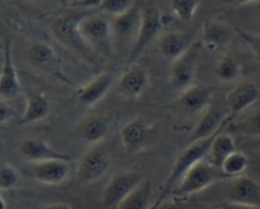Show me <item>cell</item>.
Returning a JSON list of instances; mask_svg holds the SVG:
<instances>
[{"instance_id": "6da1fadb", "label": "cell", "mask_w": 260, "mask_h": 209, "mask_svg": "<svg viewBox=\"0 0 260 209\" xmlns=\"http://www.w3.org/2000/svg\"><path fill=\"white\" fill-rule=\"evenodd\" d=\"M84 14L86 13L61 14L52 21L50 29H51L54 39L59 44L76 52L77 55L84 59L87 63L96 65L97 52L89 46L88 42L84 40L81 31H79V22Z\"/></svg>"}, {"instance_id": "7a4b0ae2", "label": "cell", "mask_w": 260, "mask_h": 209, "mask_svg": "<svg viewBox=\"0 0 260 209\" xmlns=\"http://www.w3.org/2000/svg\"><path fill=\"white\" fill-rule=\"evenodd\" d=\"M227 126V125H226ZM219 129L218 131H216L214 134H212L211 136H207V138L203 139H198V141L194 142H189V144L186 146V148L181 152V153L177 156L176 161L174 163V167H172L171 172H170L169 178H167L166 183H165L164 189H162V193L159 195V198L157 199V203L154 204V208L161 204V201L166 198L167 195L172 193L176 185L179 184V181L181 180L182 176L185 175L187 170L190 167L195 165V163L201 162V161L206 160L207 156L209 153V149H211L212 143H213L214 138L218 133H221L222 130H224V128Z\"/></svg>"}, {"instance_id": "3957f363", "label": "cell", "mask_w": 260, "mask_h": 209, "mask_svg": "<svg viewBox=\"0 0 260 209\" xmlns=\"http://www.w3.org/2000/svg\"><path fill=\"white\" fill-rule=\"evenodd\" d=\"M226 178L227 176L222 172L221 168L216 167L209 161L203 160L195 163L185 172L171 194L176 196L192 195Z\"/></svg>"}, {"instance_id": "277c9868", "label": "cell", "mask_w": 260, "mask_h": 209, "mask_svg": "<svg viewBox=\"0 0 260 209\" xmlns=\"http://www.w3.org/2000/svg\"><path fill=\"white\" fill-rule=\"evenodd\" d=\"M79 31L89 46L102 55H111L112 52V27L111 21L104 16L84 14L79 22Z\"/></svg>"}, {"instance_id": "5b68a950", "label": "cell", "mask_w": 260, "mask_h": 209, "mask_svg": "<svg viewBox=\"0 0 260 209\" xmlns=\"http://www.w3.org/2000/svg\"><path fill=\"white\" fill-rule=\"evenodd\" d=\"M110 153L101 143L93 144L79 158L77 176L82 183L91 184L106 175L110 167Z\"/></svg>"}, {"instance_id": "8992f818", "label": "cell", "mask_w": 260, "mask_h": 209, "mask_svg": "<svg viewBox=\"0 0 260 209\" xmlns=\"http://www.w3.org/2000/svg\"><path fill=\"white\" fill-rule=\"evenodd\" d=\"M202 46H203L202 42H194L184 54L172 60L169 82L175 89L182 91L192 84Z\"/></svg>"}, {"instance_id": "52a82bcc", "label": "cell", "mask_w": 260, "mask_h": 209, "mask_svg": "<svg viewBox=\"0 0 260 209\" xmlns=\"http://www.w3.org/2000/svg\"><path fill=\"white\" fill-rule=\"evenodd\" d=\"M162 16L159 13L158 8L156 6H144L143 12H142V22L141 27H139L138 36H137L136 41H134V46L130 51L129 56V64L134 63L143 54L144 50L147 49L149 44L159 36L162 31Z\"/></svg>"}, {"instance_id": "ba28073f", "label": "cell", "mask_w": 260, "mask_h": 209, "mask_svg": "<svg viewBox=\"0 0 260 209\" xmlns=\"http://www.w3.org/2000/svg\"><path fill=\"white\" fill-rule=\"evenodd\" d=\"M142 181V173L138 171H124L115 173L102 191V205L105 208H119L130 191Z\"/></svg>"}, {"instance_id": "9c48e42d", "label": "cell", "mask_w": 260, "mask_h": 209, "mask_svg": "<svg viewBox=\"0 0 260 209\" xmlns=\"http://www.w3.org/2000/svg\"><path fill=\"white\" fill-rule=\"evenodd\" d=\"M26 59L29 65L36 71L55 77L62 82H68L61 71V59L56 54L52 46L46 42H35L28 47Z\"/></svg>"}, {"instance_id": "30bf717a", "label": "cell", "mask_w": 260, "mask_h": 209, "mask_svg": "<svg viewBox=\"0 0 260 209\" xmlns=\"http://www.w3.org/2000/svg\"><path fill=\"white\" fill-rule=\"evenodd\" d=\"M230 205L260 208V185L249 176H237L229 191Z\"/></svg>"}, {"instance_id": "8fae6325", "label": "cell", "mask_w": 260, "mask_h": 209, "mask_svg": "<svg viewBox=\"0 0 260 209\" xmlns=\"http://www.w3.org/2000/svg\"><path fill=\"white\" fill-rule=\"evenodd\" d=\"M21 83L18 73L12 59L11 40H4L2 46V71H0V94L3 99H12L18 96Z\"/></svg>"}, {"instance_id": "7c38bea8", "label": "cell", "mask_w": 260, "mask_h": 209, "mask_svg": "<svg viewBox=\"0 0 260 209\" xmlns=\"http://www.w3.org/2000/svg\"><path fill=\"white\" fill-rule=\"evenodd\" d=\"M234 120V116L229 113H222L221 109L216 104L211 103L206 110L203 111V116L199 123L195 126L194 131L190 135L189 142L198 141V139L207 138L218 131L223 126L229 125Z\"/></svg>"}, {"instance_id": "4fadbf2b", "label": "cell", "mask_w": 260, "mask_h": 209, "mask_svg": "<svg viewBox=\"0 0 260 209\" xmlns=\"http://www.w3.org/2000/svg\"><path fill=\"white\" fill-rule=\"evenodd\" d=\"M260 97V89L255 83L244 81L227 93L226 106L230 115L237 116L255 103Z\"/></svg>"}, {"instance_id": "5bb4252c", "label": "cell", "mask_w": 260, "mask_h": 209, "mask_svg": "<svg viewBox=\"0 0 260 209\" xmlns=\"http://www.w3.org/2000/svg\"><path fill=\"white\" fill-rule=\"evenodd\" d=\"M32 173L40 183L46 185H60L69 176V161L46 160L35 162Z\"/></svg>"}, {"instance_id": "9a60e30c", "label": "cell", "mask_w": 260, "mask_h": 209, "mask_svg": "<svg viewBox=\"0 0 260 209\" xmlns=\"http://www.w3.org/2000/svg\"><path fill=\"white\" fill-rule=\"evenodd\" d=\"M148 74L146 69L136 63H130L120 77L119 89L122 94L132 98H138L148 87Z\"/></svg>"}, {"instance_id": "2e32d148", "label": "cell", "mask_w": 260, "mask_h": 209, "mask_svg": "<svg viewBox=\"0 0 260 209\" xmlns=\"http://www.w3.org/2000/svg\"><path fill=\"white\" fill-rule=\"evenodd\" d=\"M142 12H143V7L137 3L129 11L117 14V16H112L111 27L114 36H117L121 40H127L132 37L137 39L142 22Z\"/></svg>"}, {"instance_id": "e0dca14e", "label": "cell", "mask_w": 260, "mask_h": 209, "mask_svg": "<svg viewBox=\"0 0 260 209\" xmlns=\"http://www.w3.org/2000/svg\"><path fill=\"white\" fill-rule=\"evenodd\" d=\"M21 153L26 160L31 162H40L46 160L71 161V157L62 152L56 151L46 141L41 138H29L22 142Z\"/></svg>"}, {"instance_id": "ac0fdd59", "label": "cell", "mask_w": 260, "mask_h": 209, "mask_svg": "<svg viewBox=\"0 0 260 209\" xmlns=\"http://www.w3.org/2000/svg\"><path fill=\"white\" fill-rule=\"evenodd\" d=\"M112 83H114V76L112 74H99L79 89L78 93H77V99L84 108H91V106L96 104L97 102L101 101L106 96Z\"/></svg>"}, {"instance_id": "d6986e66", "label": "cell", "mask_w": 260, "mask_h": 209, "mask_svg": "<svg viewBox=\"0 0 260 209\" xmlns=\"http://www.w3.org/2000/svg\"><path fill=\"white\" fill-rule=\"evenodd\" d=\"M212 103V89L203 86L186 87L180 91L179 104L189 114L203 113Z\"/></svg>"}, {"instance_id": "ffe728a7", "label": "cell", "mask_w": 260, "mask_h": 209, "mask_svg": "<svg viewBox=\"0 0 260 209\" xmlns=\"http://www.w3.org/2000/svg\"><path fill=\"white\" fill-rule=\"evenodd\" d=\"M147 138H148V128L139 119H134L126 123L120 130V139L127 153L134 154L143 149Z\"/></svg>"}, {"instance_id": "44dd1931", "label": "cell", "mask_w": 260, "mask_h": 209, "mask_svg": "<svg viewBox=\"0 0 260 209\" xmlns=\"http://www.w3.org/2000/svg\"><path fill=\"white\" fill-rule=\"evenodd\" d=\"M232 37V31L227 24L218 21H208L202 29V44L206 49L216 51L226 46Z\"/></svg>"}, {"instance_id": "7402d4cb", "label": "cell", "mask_w": 260, "mask_h": 209, "mask_svg": "<svg viewBox=\"0 0 260 209\" xmlns=\"http://www.w3.org/2000/svg\"><path fill=\"white\" fill-rule=\"evenodd\" d=\"M189 37L182 32H167L159 36L158 50L162 55L170 60H175L190 47Z\"/></svg>"}, {"instance_id": "603a6c76", "label": "cell", "mask_w": 260, "mask_h": 209, "mask_svg": "<svg viewBox=\"0 0 260 209\" xmlns=\"http://www.w3.org/2000/svg\"><path fill=\"white\" fill-rule=\"evenodd\" d=\"M107 121L100 115L87 116L78 125V133L83 141L89 144L101 143L107 134Z\"/></svg>"}, {"instance_id": "cb8c5ba5", "label": "cell", "mask_w": 260, "mask_h": 209, "mask_svg": "<svg viewBox=\"0 0 260 209\" xmlns=\"http://www.w3.org/2000/svg\"><path fill=\"white\" fill-rule=\"evenodd\" d=\"M50 114V102L41 93H35L27 99L26 109L21 118V125H31L46 119Z\"/></svg>"}, {"instance_id": "d4e9b609", "label": "cell", "mask_w": 260, "mask_h": 209, "mask_svg": "<svg viewBox=\"0 0 260 209\" xmlns=\"http://www.w3.org/2000/svg\"><path fill=\"white\" fill-rule=\"evenodd\" d=\"M237 151L236 143H235L234 138H232L230 134L223 133V130L221 133H218L214 138L213 143H212L211 149H209L208 161L211 163H213L216 167L221 168L222 162L226 160L227 157L232 153V152Z\"/></svg>"}, {"instance_id": "484cf974", "label": "cell", "mask_w": 260, "mask_h": 209, "mask_svg": "<svg viewBox=\"0 0 260 209\" xmlns=\"http://www.w3.org/2000/svg\"><path fill=\"white\" fill-rule=\"evenodd\" d=\"M152 184L149 180H143L130 191L129 195L122 200L119 209H147L151 206Z\"/></svg>"}, {"instance_id": "4316f807", "label": "cell", "mask_w": 260, "mask_h": 209, "mask_svg": "<svg viewBox=\"0 0 260 209\" xmlns=\"http://www.w3.org/2000/svg\"><path fill=\"white\" fill-rule=\"evenodd\" d=\"M249 165L250 161L246 154L241 153L239 151H235L222 162L221 170L227 178H232V176L242 175L245 170L249 167Z\"/></svg>"}, {"instance_id": "83f0119b", "label": "cell", "mask_w": 260, "mask_h": 209, "mask_svg": "<svg viewBox=\"0 0 260 209\" xmlns=\"http://www.w3.org/2000/svg\"><path fill=\"white\" fill-rule=\"evenodd\" d=\"M214 74L222 82H234L241 74V68L232 56L224 55L221 59H218V61L216 63Z\"/></svg>"}, {"instance_id": "f1b7e54d", "label": "cell", "mask_w": 260, "mask_h": 209, "mask_svg": "<svg viewBox=\"0 0 260 209\" xmlns=\"http://www.w3.org/2000/svg\"><path fill=\"white\" fill-rule=\"evenodd\" d=\"M202 0H170L172 13L182 22H190L201 6Z\"/></svg>"}, {"instance_id": "f546056e", "label": "cell", "mask_w": 260, "mask_h": 209, "mask_svg": "<svg viewBox=\"0 0 260 209\" xmlns=\"http://www.w3.org/2000/svg\"><path fill=\"white\" fill-rule=\"evenodd\" d=\"M19 183V173L11 163L3 162L0 167V189L2 190H12L17 188Z\"/></svg>"}, {"instance_id": "4dcf8cb0", "label": "cell", "mask_w": 260, "mask_h": 209, "mask_svg": "<svg viewBox=\"0 0 260 209\" xmlns=\"http://www.w3.org/2000/svg\"><path fill=\"white\" fill-rule=\"evenodd\" d=\"M137 3H138V0H102L99 8H101L105 13L117 16V14L124 13L130 8H133Z\"/></svg>"}, {"instance_id": "1f68e13d", "label": "cell", "mask_w": 260, "mask_h": 209, "mask_svg": "<svg viewBox=\"0 0 260 209\" xmlns=\"http://www.w3.org/2000/svg\"><path fill=\"white\" fill-rule=\"evenodd\" d=\"M236 31L239 36L244 40L245 44H247V46L251 49L255 59L260 63V34L250 33V32L245 31V29H241L240 27H236Z\"/></svg>"}, {"instance_id": "d6a6232c", "label": "cell", "mask_w": 260, "mask_h": 209, "mask_svg": "<svg viewBox=\"0 0 260 209\" xmlns=\"http://www.w3.org/2000/svg\"><path fill=\"white\" fill-rule=\"evenodd\" d=\"M12 118H13V110L9 108L3 99V101H2V104H0V123L4 126L8 121L12 120Z\"/></svg>"}, {"instance_id": "836d02e7", "label": "cell", "mask_w": 260, "mask_h": 209, "mask_svg": "<svg viewBox=\"0 0 260 209\" xmlns=\"http://www.w3.org/2000/svg\"><path fill=\"white\" fill-rule=\"evenodd\" d=\"M102 3V0H74L72 2V7H77V8H94V7H100Z\"/></svg>"}, {"instance_id": "e575fe53", "label": "cell", "mask_w": 260, "mask_h": 209, "mask_svg": "<svg viewBox=\"0 0 260 209\" xmlns=\"http://www.w3.org/2000/svg\"><path fill=\"white\" fill-rule=\"evenodd\" d=\"M247 125L256 133H260V110L255 111L247 120Z\"/></svg>"}, {"instance_id": "d590c367", "label": "cell", "mask_w": 260, "mask_h": 209, "mask_svg": "<svg viewBox=\"0 0 260 209\" xmlns=\"http://www.w3.org/2000/svg\"><path fill=\"white\" fill-rule=\"evenodd\" d=\"M255 2H260V0H230V3L236 4V6H246V4L255 3Z\"/></svg>"}, {"instance_id": "8d00e7d4", "label": "cell", "mask_w": 260, "mask_h": 209, "mask_svg": "<svg viewBox=\"0 0 260 209\" xmlns=\"http://www.w3.org/2000/svg\"><path fill=\"white\" fill-rule=\"evenodd\" d=\"M44 208H71V205L64 203H54V204H46V205H44Z\"/></svg>"}, {"instance_id": "74e56055", "label": "cell", "mask_w": 260, "mask_h": 209, "mask_svg": "<svg viewBox=\"0 0 260 209\" xmlns=\"http://www.w3.org/2000/svg\"><path fill=\"white\" fill-rule=\"evenodd\" d=\"M31 2H34V3H37V2H42V0H31Z\"/></svg>"}, {"instance_id": "f35d334b", "label": "cell", "mask_w": 260, "mask_h": 209, "mask_svg": "<svg viewBox=\"0 0 260 209\" xmlns=\"http://www.w3.org/2000/svg\"><path fill=\"white\" fill-rule=\"evenodd\" d=\"M259 16H260V9H259Z\"/></svg>"}]
</instances>
